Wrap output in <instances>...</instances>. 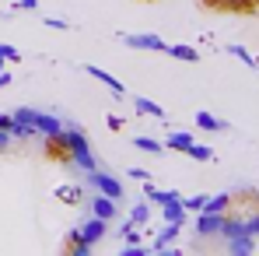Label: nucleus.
Here are the masks:
<instances>
[{
  "label": "nucleus",
  "mask_w": 259,
  "mask_h": 256,
  "mask_svg": "<svg viewBox=\"0 0 259 256\" xmlns=\"http://www.w3.org/2000/svg\"><path fill=\"white\" fill-rule=\"evenodd\" d=\"M126 46L130 49H151V53H165V49H168L158 35H147V32H144V35H126Z\"/></svg>",
  "instance_id": "20e7f679"
},
{
  "label": "nucleus",
  "mask_w": 259,
  "mask_h": 256,
  "mask_svg": "<svg viewBox=\"0 0 259 256\" xmlns=\"http://www.w3.org/2000/svg\"><path fill=\"white\" fill-rule=\"evenodd\" d=\"M221 225H224V214H214V211H196V235H200V239L221 235Z\"/></svg>",
  "instance_id": "f03ea898"
},
{
  "label": "nucleus",
  "mask_w": 259,
  "mask_h": 256,
  "mask_svg": "<svg viewBox=\"0 0 259 256\" xmlns=\"http://www.w3.org/2000/svg\"><path fill=\"white\" fill-rule=\"evenodd\" d=\"M133 105H137V113H140V116H154V120H165V109H161L158 102H151V98H144V95H140V98H137Z\"/></svg>",
  "instance_id": "f8f14e48"
},
{
  "label": "nucleus",
  "mask_w": 259,
  "mask_h": 256,
  "mask_svg": "<svg viewBox=\"0 0 259 256\" xmlns=\"http://www.w3.org/2000/svg\"><path fill=\"white\" fill-rule=\"evenodd\" d=\"M256 249H259V242H256Z\"/></svg>",
  "instance_id": "c9c22d12"
},
{
  "label": "nucleus",
  "mask_w": 259,
  "mask_h": 256,
  "mask_svg": "<svg viewBox=\"0 0 259 256\" xmlns=\"http://www.w3.org/2000/svg\"><path fill=\"white\" fill-rule=\"evenodd\" d=\"M196 127H200V130H210V133H221V130H228V123H224V120H217V116H210V113H196Z\"/></svg>",
  "instance_id": "2eb2a0df"
},
{
  "label": "nucleus",
  "mask_w": 259,
  "mask_h": 256,
  "mask_svg": "<svg viewBox=\"0 0 259 256\" xmlns=\"http://www.w3.org/2000/svg\"><path fill=\"white\" fill-rule=\"evenodd\" d=\"M105 123H109V130H119V127H123V120H119V116H109Z\"/></svg>",
  "instance_id": "2f4dec72"
},
{
  "label": "nucleus",
  "mask_w": 259,
  "mask_h": 256,
  "mask_svg": "<svg viewBox=\"0 0 259 256\" xmlns=\"http://www.w3.org/2000/svg\"><path fill=\"white\" fill-rule=\"evenodd\" d=\"M88 74H91V78H98V81H102V85H109V88H112V91H116V95H123V91H126V88L119 85V81H116V78H112V74H105V70H102V67H88Z\"/></svg>",
  "instance_id": "dca6fc26"
},
{
  "label": "nucleus",
  "mask_w": 259,
  "mask_h": 256,
  "mask_svg": "<svg viewBox=\"0 0 259 256\" xmlns=\"http://www.w3.org/2000/svg\"><path fill=\"white\" fill-rule=\"evenodd\" d=\"M186 155H189V158H196V162H210V158H214V151H210V148H203V144H196V140L189 144V151H186Z\"/></svg>",
  "instance_id": "4be33fe9"
},
{
  "label": "nucleus",
  "mask_w": 259,
  "mask_h": 256,
  "mask_svg": "<svg viewBox=\"0 0 259 256\" xmlns=\"http://www.w3.org/2000/svg\"><path fill=\"white\" fill-rule=\"evenodd\" d=\"M39 0H18V11H35Z\"/></svg>",
  "instance_id": "c85d7f7f"
},
{
  "label": "nucleus",
  "mask_w": 259,
  "mask_h": 256,
  "mask_svg": "<svg viewBox=\"0 0 259 256\" xmlns=\"http://www.w3.org/2000/svg\"><path fill=\"white\" fill-rule=\"evenodd\" d=\"M0 56H4V60H21V56H18V49H14L11 43H0Z\"/></svg>",
  "instance_id": "bb28decb"
},
{
  "label": "nucleus",
  "mask_w": 259,
  "mask_h": 256,
  "mask_svg": "<svg viewBox=\"0 0 259 256\" xmlns=\"http://www.w3.org/2000/svg\"><path fill=\"white\" fill-rule=\"evenodd\" d=\"M207 4H214V0H207Z\"/></svg>",
  "instance_id": "f704fd0d"
},
{
  "label": "nucleus",
  "mask_w": 259,
  "mask_h": 256,
  "mask_svg": "<svg viewBox=\"0 0 259 256\" xmlns=\"http://www.w3.org/2000/svg\"><path fill=\"white\" fill-rule=\"evenodd\" d=\"M161 214H165V221H172V225H186V207H182V197L179 200H168V204H161Z\"/></svg>",
  "instance_id": "6e6552de"
},
{
  "label": "nucleus",
  "mask_w": 259,
  "mask_h": 256,
  "mask_svg": "<svg viewBox=\"0 0 259 256\" xmlns=\"http://www.w3.org/2000/svg\"><path fill=\"white\" fill-rule=\"evenodd\" d=\"M133 144H137L140 151H147V155H161V151H165V144H161V140H154V137H137Z\"/></svg>",
  "instance_id": "6ab92c4d"
},
{
  "label": "nucleus",
  "mask_w": 259,
  "mask_h": 256,
  "mask_svg": "<svg viewBox=\"0 0 259 256\" xmlns=\"http://www.w3.org/2000/svg\"><path fill=\"white\" fill-rule=\"evenodd\" d=\"M165 53H168V56H175V60H182V63H196V60H200V53H196V49H193V46H168V49H165Z\"/></svg>",
  "instance_id": "4468645a"
},
{
  "label": "nucleus",
  "mask_w": 259,
  "mask_h": 256,
  "mask_svg": "<svg viewBox=\"0 0 259 256\" xmlns=\"http://www.w3.org/2000/svg\"><path fill=\"white\" fill-rule=\"evenodd\" d=\"M88 182H91V186H95L98 193H105V197H112L116 204L123 200V182H119L116 175H109V172H98V169H95V172H88Z\"/></svg>",
  "instance_id": "f257e3e1"
},
{
  "label": "nucleus",
  "mask_w": 259,
  "mask_h": 256,
  "mask_svg": "<svg viewBox=\"0 0 259 256\" xmlns=\"http://www.w3.org/2000/svg\"><path fill=\"white\" fill-rule=\"evenodd\" d=\"M7 144H11V130H0V151H4Z\"/></svg>",
  "instance_id": "7c9ffc66"
},
{
  "label": "nucleus",
  "mask_w": 259,
  "mask_h": 256,
  "mask_svg": "<svg viewBox=\"0 0 259 256\" xmlns=\"http://www.w3.org/2000/svg\"><path fill=\"white\" fill-rule=\"evenodd\" d=\"M147 197L161 207V204H168V200H179V193L175 190H154V186H147Z\"/></svg>",
  "instance_id": "aec40b11"
},
{
  "label": "nucleus",
  "mask_w": 259,
  "mask_h": 256,
  "mask_svg": "<svg viewBox=\"0 0 259 256\" xmlns=\"http://www.w3.org/2000/svg\"><path fill=\"white\" fill-rule=\"evenodd\" d=\"M56 197H60L63 204H81V197H84V193H81L77 186H60V190H56Z\"/></svg>",
  "instance_id": "412c9836"
},
{
  "label": "nucleus",
  "mask_w": 259,
  "mask_h": 256,
  "mask_svg": "<svg viewBox=\"0 0 259 256\" xmlns=\"http://www.w3.org/2000/svg\"><path fill=\"white\" fill-rule=\"evenodd\" d=\"M235 235H245V221H242V217H228V214H224L221 239H235Z\"/></svg>",
  "instance_id": "ddd939ff"
},
{
  "label": "nucleus",
  "mask_w": 259,
  "mask_h": 256,
  "mask_svg": "<svg viewBox=\"0 0 259 256\" xmlns=\"http://www.w3.org/2000/svg\"><path fill=\"white\" fill-rule=\"evenodd\" d=\"M210 7H221V11H252L256 0H214Z\"/></svg>",
  "instance_id": "a211bd4d"
},
{
  "label": "nucleus",
  "mask_w": 259,
  "mask_h": 256,
  "mask_svg": "<svg viewBox=\"0 0 259 256\" xmlns=\"http://www.w3.org/2000/svg\"><path fill=\"white\" fill-rule=\"evenodd\" d=\"M11 137H14V140H28V137H35V127H28V123H18V120H14V123H11Z\"/></svg>",
  "instance_id": "5701e85b"
},
{
  "label": "nucleus",
  "mask_w": 259,
  "mask_h": 256,
  "mask_svg": "<svg viewBox=\"0 0 259 256\" xmlns=\"http://www.w3.org/2000/svg\"><path fill=\"white\" fill-rule=\"evenodd\" d=\"M116 207H119V204H116L112 197H105V193H102V197H91V214L102 217V221H112V217H116Z\"/></svg>",
  "instance_id": "39448f33"
},
{
  "label": "nucleus",
  "mask_w": 259,
  "mask_h": 256,
  "mask_svg": "<svg viewBox=\"0 0 259 256\" xmlns=\"http://www.w3.org/2000/svg\"><path fill=\"white\" fill-rule=\"evenodd\" d=\"M228 242V253H235V256H249V253H256V235H235V239H224Z\"/></svg>",
  "instance_id": "423d86ee"
},
{
  "label": "nucleus",
  "mask_w": 259,
  "mask_h": 256,
  "mask_svg": "<svg viewBox=\"0 0 259 256\" xmlns=\"http://www.w3.org/2000/svg\"><path fill=\"white\" fill-rule=\"evenodd\" d=\"M189 144H193V133H186V130H172L168 133V140H165V148H172V151H189Z\"/></svg>",
  "instance_id": "9b49d317"
},
{
  "label": "nucleus",
  "mask_w": 259,
  "mask_h": 256,
  "mask_svg": "<svg viewBox=\"0 0 259 256\" xmlns=\"http://www.w3.org/2000/svg\"><path fill=\"white\" fill-rule=\"evenodd\" d=\"M228 207H231V197H228V193H217V197H207V207H203V211L228 214Z\"/></svg>",
  "instance_id": "f3484780"
},
{
  "label": "nucleus",
  "mask_w": 259,
  "mask_h": 256,
  "mask_svg": "<svg viewBox=\"0 0 259 256\" xmlns=\"http://www.w3.org/2000/svg\"><path fill=\"white\" fill-rule=\"evenodd\" d=\"M245 232H249V235H256V239H259V214H252V217L245 221Z\"/></svg>",
  "instance_id": "cd10ccee"
},
{
  "label": "nucleus",
  "mask_w": 259,
  "mask_h": 256,
  "mask_svg": "<svg viewBox=\"0 0 259 256\" xmlns=\"http://www.w3.org/2000/svg\"><path fill=\"white\" fill-rule=\"evenodd\" d=\"M11 123H14V116L11 113H0V130H11Z\"/></svg>",
  "instance_id": "c756f323"
},
{
  "label": "nucleus",
  "mask_w": 259,
  "mask_h": 256,
  "mask_svg": "<svg viewBox=\"0 0 259 256\" xmlns=\"http://www.w3.org/2000/svg\"><path fill=\"white\" fill-rule=\"evenodd\" d=\"M70 162H74L77 169H84V172H95V169H98V165H95L91 148H74V151H70Z\"/></svg>",
  "instance_id": "9d476101"
},
{
  "label": "nucleus",
  "mask_w": 259,
  "mask_h": 256,
  "mask_svg": "<svg viewBox=\"0 0 259 256\" xmlns=\"http://www.w3.org/2000/svg\"><path fill=\"white\" fill-rule=\"evenodd\" d=\"M228 53H231V56H238L245 67H256V63H259V60L252 56V53H249V49H245V46H228Z\"/></svg>",
  "instance_id": "b1692460"
},
{
  "label": "nucleus",
  "mask_w": 259,
  "mask_h": 256,
  "mask_svg": "<svg viewBox=\"0 0 259 256\" xmlns=\"http://www.w3.org/2000/svg\"><path fill=\"white\" fill-rule=\"evenodd\" d=\"M179 228H182V225H172V221H165V228H161V235L154 239V249H158V253H165V249L172 246L175 239H179Z\"/></svg>",
  "instance_id": "1a4fd4ad"
},
{
  "label": "nucleus",
  "mask_w": 259,
  "mask_h": 256,
  "mask_svg": "<svg viewBox=\"0 0 259 256\" xmlns=\"http://www.w3.org/2000/svg\"><path fill=\"white\" fill-rule=\"evenodd\" d=\"M0 70H4V56H0Z\"/></svg>",
  "instance_id": "72a5a7b5"
},
{
  "label": "nucleus",
  "mask_w": 259,
  "mask_h": 256,
  "mask_svg": "<svg viewBox=\"0 0 259 256\" xmlns=\"http://www.w3.org/2000/svg\"><path fill=\"white\" fill-rule=\"evenodd\" d=\"M105 225H109V221H102V217H95V214H91V217H88L84 225H81V235H84L88 242L95 246V242H98V239L105 235Z\"/></svg>",
  "instance_id": "0eeeda50"
},
{
  "label": "nucleus",
  "mask_w": 259,
  "mask_h": 256,
  "mask_svg": "<svg viewBox=\"0 0 259 256\" xmlns=\"http://www.w3.org/2000/svg\"><path fill=\"white\" fill-rule=\"evenodd\" d=\"M130 221H133V225H147V221H151V207H147V204H137V207L130 211Z\"/></svg>",
  "instance_id": "393cba45"
},
{
  "label": "nucleus",
  "mask_w": 259,
  "mask_h": 256,
  "mask_svg": "<svg viewBox=\"0 0 259 256\" xmlns=\"http://www.w3.org/2000/svg\"><path fill=\"white\" fill-rule=\"evenodd\" d=\"M182 207H186V211H203V207H207V197H203V193H196V197H189V200H182Z\"/></svg>",
  "instance_id": "a878e982"
},
{
  "label": "nucleus",
  "mask_w": 259,
  "mask_h": 256,
  "mask_svg": "<svg viewBox=\"0 0 259 256\" xmlns=\"http://www.w3.org/2000/svg\"><path fill=\"white\" fill-rule=\"evenodd\" d=\"M32 127H35V137H60L63 133V123L56 120V116H49V113H35V120H32Z\"/></svg>",
  "instance_id": "7ed1b4c3"
},
{
  "label": "nucleus",
  "mask_w": 259,
  "mask_h": 256,
  "mask_svg": "<svg viewBox=\"0 0 259 256\" xmlns=\"http://www.w3.org/2000/svg\"><path fill=\"white\" fill-rule=\"evenodd\" d=\"M130 175H133V179H144V182H147V169H130Z\"/></svg>",
  "instance_id": "473e14b6"
}]
</instances>
